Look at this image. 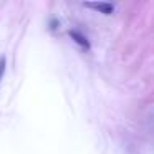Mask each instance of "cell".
I'll list each match as a JSON object with an SVG mask.
<instances>
[{"label": "cell", "instance_id": "obj_1", "mask_svg": "<svg viewBox=\"0 0 154 154\" xmlns=\"http://www.w3.org/2000/svg\"><path fill=\"white\" fill-rule=\"evenodd\" d=\"M85 7L93 8V10L100 12L103 15H111L114 12V5L109 2H85Z\"/></svg>", "mask_w": 154, "mask_h": 154}, {"label": "cell", "instance_id": "obj_2", "mask_svg": "<svg viewBox=\"0 0 154 154\" xmlns=\"http://www.w3.org/2000/svg\"><path fill=\"white\" fill-rule=\"evenodd\" d=\"M68 35H70V37L73 38V40L80 45V47L86 48V50L90 48V42H88V38L85 37L83 33H80V32H76V30H70V32H68Z\"/></svg>", "mask_w": 154, "mask_h": 154}, {"label": "cell", "instance_id": "obj_3", "mask_svg": "<svg viewBox=\"0 0 154 154\" xmlns=\"http://www.w3.org/2000/svg\"><path fill=\"white\" fill-rule=\"evenodd\" d=\"M4 71H5V57L0 58V80L4 76Z\"/></svg>", "mask_w": 154, "mask_h": 154}]
</instances>
